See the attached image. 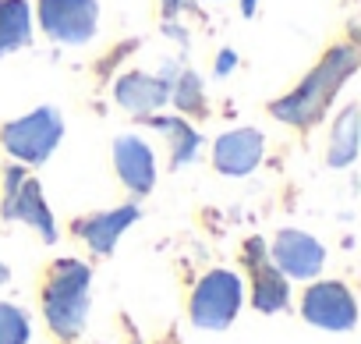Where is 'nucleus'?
<instances>
[{
	"mask_svg": "<svg viewBox=\"0 0 361 344\" xmlns=\"http://www.w3.org/2000/svg\"><path fill=\"white\" fill-rule=\"evenodd\" d=\"M145 124H152L156 131L170 135V146H173V167H185L199 156V131L188 124V121H180V117H142Z\"/></svg>",
	"mask_w": 361,
	"mask_h": 344,
	"instance_id": "2eb2a0df",
	"label": "nucleus"
},
{
	"mask_svg": "<svg viewBox=\"0 0 361 344\" xmlns=\"http://www.w3.org/2000/svg\"><path fill=\"white\" fill-rule=\"evenodd\" d=\"M185 8H192V0H163V15H177Z\"/></svg>",
	"mask_w": 361,
	"mask_h": 344,
	"instance_id": "6ab92c4d",
	"label": "nucleus"
},
{
	"mask_svg": "<svg viewBox=\"0 0 361 344\" xmlns=\"http://www.w3.org/2000/svg\"><path fill=\"white\" fill-rule=\"evenodd\" d=\"M354 153H357V107H347L329 135V163L347 167L354 160Z\"/></svg>",
	"mask_w": 361,
	"mask_h": 344,
	"instance_id": "dca6fc26",
	"label": "nucleus"
},
{
	"mask_svg": "<svg viewBox=\"0 0 361 344\" xmlns=\"http://www.w3.org/2000/svg\"><path fill=\"white\" fill-rule=\"evenodd\" d=\"M259 160H262V131H255V128H234V131L220 135L213 146L216 170L231 174V178H241L248 170H255Z\"/></svg>",
	"mask_w": 361,
	"mask_h": 344,
	"instance_id": "9d476101",
	"label": "nucleus"
},
{
	"mask_svg": "<svg viewBox=\"0 0 361 344\" xmlns=\"http://www.w3.org/2000/svg\"><path fill=\"white\" fill-rule=\"evenodd\" d=\"M269 259L276 263L280 273L298 277V280H312V277L322 270V263H326V249H322L312 235L287 227V231L276 235V242H273V249H269Z\"/></svg>",
	"mask_w": 361,
	"mask_h": 344,
	"instance_id": "1a4fd4ad",
	"label": "nucleus"
},
{
	"mask_svg": "<svg viewBox=\"0 0 361 344\" xmlns=\"http://www.w3.org/2000/svg\"><path fill=\"white\" fill-rule=\"evenodd\" d=\"M138 220V206H121V210H110V213H96V217H85V220H75V235H82L89 242L92 252L99 256H110L117 238Z\"/></svg>",
	"mask_w": 361,
	"mask_h": 344,
	"instance_id": "f8f14e48",
	"label": "nucleus"
},
{
	"mask_svg": "<svg viewBox=\"0 0 361 344\" xmlns=\"http://www.w3.org/2000/svg\"><path fill=\"white\" fill-rule=\"evenodd\" d=\"M89 266L78 259H57L50 266L47 287H43V312L57 337L75 340L85 330L89 316Z\"/></svg>",
	"mask_w": 361,
	"mask_h": 344,
	"instance_id": "f03ea898",
	"label": "nucleus"
},
{
	"mask_svg": "<svg viewBox=\"0 0 361 344\" xmlns=\"http://www.w3.org/2000/svg\"><path fill=\"white\" fill-rule=\"evenodd\" d=\"M170 89H173V100H177L180 110H192V114H202V110H206V96H202V82H199V75L185 71V75H180V82L170 85Z\"/></svg>",
	"mask_w": 361,
	"mask_h": 344,
	"instance_id": "a211bd4d",
	"label": "nucleus"
},
{
	"mask_svg": "<svg viewBox=\"0 0 361 344\" xmlns=\"http://www.w3.org/2000/svg\"><path fill=\"white\" fill-rule=\"evenodd\" d=\"M32 36V15L25 0H0V57L25 47Z\"/></svg>",
	"mask_w": 361,
	"mask_h": 344,
	"instance_id": "4468645a",
	"label": "nucleus"
},
{
	"mask_svg": "<svg viewBox=\"0 0 361 344\" xmlns=\"http://www.w3.org/2000/svg\"><path fill=\"white\" fill-rule=\"evenodd\" d=\"M0 213H4L8 220L32 224L47 242H57V227H54L50 206L43 203V189L22 167H8V174H4V206H0Z\"/></svg>",
	"mask_w": 361,
	"mask_h": 344,
	"instance_id": "39448f33",
	"label": "nucleus"
},
{
	"mask_svg": "<svg viewBox=\"0 0 361 344\" xmlns=\"http://www.w3.org/2000/svg\"><path fill=\"white\" fill-rule=\"evenodd\" d=\"M301 316L322 330H350L357 319V305H354V295L340 280H322L305 291Z\"/></svg>",
	"mask_w": 361,
	"mask_h": 344,
	"instance_id": "0eeeda50",
	"label": "nucleus"
},
{
	"mask_svg": "<svg viewBox=\"0 0 361 344\" xmlns=\"http://www.w3.org/2000/svg\"><path fill=\"white\" fill-rule=\"evenodd\" d=\"M0 344H29V316L11 302H0Z\"/></svg>",
	"mask_w": 361,
	"mask_h": 344,
	"instance_id": "f3484780",
	"label": "nucleus"
},
{
	"mask_svg": "<svg viewBox=\"0 0 361 344\" xmlns=\"http://www.w3.org/2000/svg\"><path fill=\"white\" fill-rule=\"evenodd\" d=\"M114 163H117L121 182H124L135 196L152 192V185H156V160H152V149H149L142 138L121 135V138L114 142Z\"/></svg>",
	"mask_w": 361,
	"mask_h": 344,
	"instance_id": "9b49d317",
	"label": "nucleus"
},
{
	"mask_svg": "<svg viewBox=\"0 0 361 344\" xmlns=\"http://www.w3.org/2000/svg\"><path fill=\"white\" fill-rule=\"evenodd\" d=\"M245 266L252 270V305L259 312H280L290 298V287H287V277L269 259L262 238H252L245 245Z\"/></svg>",
	"mask_w": 361,
	"mask_h": 344,
	"instance_id": "6e6552de",
	"label": "nucleus"
},
{
	"mask_svg": "<svg viewBox=\"0 0 361 344\" xmlns=\"http://www.w3.org/2000/svg\"><path fill=\"white\" fill-rule=\"evenodd\" d=\"M170 100V78H156L145 71H131L117 82V103L128 114H152Z\"/></svg>",
	"mask_w": 361,
	"mask_h": 344,
	"instance_id": "ddd939ff",
	"label": "nucleus"
},
{
	"mask_svg": "<svg viewBox=\"0 0 361 344\" xmlns=\"http://www.w3.org/2000/svg\"><path fill=\"white\" fill-rule=\"evenodd\" d=\"M64 135V117L57 107H39L18 121H8L0 128V142L11 156H18L22 163H43L57 142Z\"/></svg>",
	"mask_w": 361,
	"mask_h": 344,
	"instance_id": "7ed1b4c3",
	"label": "nucleus"
},
{
	"mask_svg": "<svg viewBox=\"0 0 361 344\" xmlns=\"http://www.w3.org/2000/svg\"><path fill=\"white\" fill-rule=\"evenodd\" d=\"M241 309V280L231 270H213L192 295V323L202 330H227Z\"/></svg>",
	"mask_w": 361,
	"mask_h": 344,
	"instance_id": "20e7f679",
	"label": "nucleus"
},
{
	"mask_svg": "<svg viewBox=\"0 0 361 344\" xmlns=\"http://www.w3.org/2000/svg\"><path fill=\"white\" fill-rule=\"evenodd\" d=\"M357 71V50L354 47H336L329 50L319 68L283 100L273 103V114L287 124H298V128H312L319 117H326V110L333 107V100L340 96L343 82Z\"/></svg>",
	"mask_w": 361,
	"mask_h": 344,
	"instance_id": "f257e3e1",
	"label": "nucleus"
},
{
	"mask_svg": "<svg viewBox=\"0 0 361 344\" xmlns=\"http://www.w3.org/2000/svg\"><path fill=\"white\" fill-rule=\"evenodd\" d=\"M39 22L50 40L78 47L96 36L99 4L96 0H39Z\"/></svg>",
	"mask_w": 361,
	"mask_h": 344,
	"instance_id": "423d86ee",
	"label": "nucleus"
},
{
	"mask_svg": "<svg viewBox=\"0 0 361 344\" xmlns=\"http://www.w3.org/2000/svg\"><path fill=\"white\" fill-rule=\"evenodd\" d=\"M8 277H11V270L4 266V259H0V287H4V284H8Z\"/></svg>",
	"mask_w": 361,
	"mask_h": 344,
	"instance_id": "aec40b11",
	"label": "nucleus"
}]
</instances>
